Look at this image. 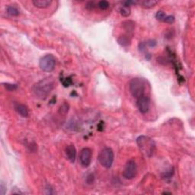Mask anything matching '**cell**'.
Listing matches in <instances>:
<instances>
[{
	"label": "cell",
	"mask_w": 195,
	"mask_h": 195,
	"mask_svg": "<svg viewBox=\"0 0 195 195\" xmlns=\"http://www.w3.org/2000/svg\"><path fill=\"white\" fill-rule=\"evenodd\" d=\"M99 161L101 165L106 169H110L114 162V154L111 148L105 147L101 150L99 155Z\"/></svg>",
	"instance_id": "obj_4"
},
{
	"label": "cell",
	"mask_w": 195,
	"mask_h": 195,
	"mask_svg": "<svg viewBox=\"0 0 195 195\" xmlns=\"http://www.w3.org/2000/svg\"><path fill=\"white\" fill-rule=\"evenodd\" d=\"M32 3L35 7L39 9H45V8L49 7L52 3L51 0H34Z\"/></svg>",
	"instance_id": "obj_11"
},
{
	"label": "cell",
	"mask_w": 195,
	"mask_h": 195,
	"mask_svg": "<svg viewBox=\"0 0 195 195\" xmlns=\"http://www.w3.org/2000/svg\"><path fill=\"white\" fill-rule=\"evenodd\" d=\"M55 82L52 77H47L34 85L32 91L34 95L40 99L47 98L51 91L54 88Z\"/></svg>",
	"instance_id": "obj_1"
},
{
	"label": "cell",
	"mask_w": 195,
	"mask_h": 195,
	"mask_svg": "<svg viewBox=\"0 0 195 195\" xmlns=\"http://www.w3.org/2000/svg\"><path fill=\"white\" fill-rule=\"evenodd\" d=\"M162 194H171L172 193H171V192H163Z\"/></svg>",
	"instance_id": "obj_27"
},
{
	"label": "cell",
	"mask_w": 195,
	"mask_h": 195,
	"mask_svg": "<svg viewBox=\"0 0 195 195\" xmlns=\"http://www.w3.org/2000/svg\"><path fill=\"white\" fill-rule=\"evenodd\" d=\"M119 12L120 14L123 17H128L130 15V12H131L130 8L128 7V6H125V5H123L121 7Z\"/></svg>",
	"instance_id": "obj_15"
},
{
	"label": "cell",
	"mask_w": 195,
	"mask_h": 195,
	"mask_svg": "<svg viewBox=\"0 0 195 195\" xmlns=\"http://www.w3.org/2000/svg\"><path fill=\"white\" fill-rule=\"evenodd\" d=\"M130 91L133 97L136 99L140 97L146 95V82L141 78H134L131 79L129 84Z\"/></svg>",
	"instance_id": "obj_3"
},
{
	"label": "cell",
	"mask_w": 195,
	"mask_h": 195,
	"mask_svg": "<svg viewBox=\"0 0 195 195\" xmlns=\"http://www.w3.org/2000/svg\"><path fill=\"white\" fill-rule=\"evenodd\" d=\"M137 106L142 114H146L150 110V100L147 95H143L137 99Z\"/></svg>",
	"instance_id": "obj_8"
},
{
	"label": "cell",
	"mask_w": 195,
	"mask_h": 195,
	"mask_svg": "<svg viewBox=\"0 0 195 195\" xmlns=\"http://www.w3.org/2000/svg\"><path fill=\"white\" fill-rule=\"evenodd\" d=\"M3 86L6 90L9 91H12L17 89V85L11 84V83H3Z\"/></svg>",
	"instance_id": "obj_19"
},
{
	"label": "cell",
	"mask_w": 195,
	"mask_h": 195,
	"mask_svg": "<svg viewBox=\"0 0 195 195\" xmlns=\"http://www.w3.org/2000/svg\"><path fill=\"white\" fill-rule=\"evenodd\" d=\"M158 1H156V0H145V1L140 2L139 3L142 5V7L145 8V9H151V8L154 7L156 4H158Z\"/></svg>",
	"instance_id": "obj_13"
},
{
	"label": "cell",
	"mask_w": 195,
	"mask_h": 195,
	"mask_svg": "<svg viewBox=\"0 0 195 195\" xmlns=\"http://www.w3.org/2000/svg\"><path fill=\"white\" fill-rule=\"evenodd\" d=\"M15 108L16 111L21 115L23 118H28L29 116V112H28V109L24 104H16L15 105Z\"/></svg>",
	"instance_id": "obj_10"
},
{
	"label": "cell",
	"mask_w": 195,
	"mask_h": 195,
	"mask_svg": "<svg viewBox=\"0 0 195 195\" xmlns=\"http://www.w3.org/2000/svg\"><path fill=\"white\" fill-rule=\"evenodd\" d=\"M92 152L88 147L83 148L79 154V162L83 168H88L91 162Z\"/></svg>",
	"instance_id": "obj_7"
},
{
	"label": "cell",
	"mask_w": 195,
	"mask_h": 195,
	"mask_svg": "<svg viewBox=\"0 0 195 195\" xmlns=\"http://www.w3.org/2000/svg\"><path fill=\"white\" fill-rule=\"evenodd\" d=\"M72 79H71L70 77L66 78L64 81H63V85H64V87H69V85H72Z\"/></svg>",
	"instance_id": "obj_21"
},
{
	"label": "cell",
	"mask_w": 195,
	"mask_h": 195,
	"mask_svg": "<svg viewBox=\"0 0 195 195\" xmlns=\"http://www.w3.org/2000/svg\"><path fill=\"white\" fill-rule=\"evenodd\" d=\"M65 153L68 160L71 162H74L76 158V150L73 145H69L65 149Z\"/></svg>",
	"instance_id": "obj_9"
},
{
	"label": "cell",
	"mask_w": 195,
	"mask_h": 195,
	"mask_svg": "<svg viewBox=\"0 0 195 195\" xmlns=\"http://www.w3.org/2000/svg\"><path fill=\"white\" fill-rule=\"evenodd\" d=\"M137 173V166L134 159H130L125 165L123 176L126 179H133L136 177Z\"/></svg>",
	"instance_id": "obj_6"
},
{
	"label": "cell",
	"mask_w": 195,
	"mask_h": 195,
	"mask_svg": "<svg viewBox=\"0 0 195 195\" xmlns=\"http://www.w3.org/2000/svg\"><path fill=\"white\" fill-rule=\"evenodd\" d=\"M98 6L100 9L102 10H106L109 8L110 5H109V2L105 0H103V1H100V2L98 3Z\"/></svg>",
	"instance_id": "obj_16"
},
{
	"label": "cell",
	"mask_w": 195,
	"mask_h": 195,
	"mask_svg": "<svg viewBox=\"0 0 195 195\" xmlns=\"http://www.w3.org/2000/svg\"><path fill=\"white\" fill-rule=\"evenodd\" d=\"M94 175L92 174H90L89 175L87 176V178H86V181H87V183L88 184H91V183L93 182L94 181Z\"/></svg>",
	"instance_id": "obj_24"
},
{
	"label": "cell",
	"mask_w": 195,
	"mask_h": 195,
	"mask_svg": "<svg viewBox=\"0 0 195 195\" xmlns=\"http://www.w3.org/2000/svg\"><path fill=\"white\" fill-rule=\"evenodd\" d=\"M148 46L149 47H154L156 45V42L155 41H153V40H151V41H149L147 43Z\"/></svg>",
	"instance_id": "obj_26"
},
{
	"label": "cell",
	"mask_w": 195,
	"mask_h": 195,
	"mask_svg": "<svg viewBox=\"0 0 195 195\" xmlns=\"http://www.w3.org/2000/svg\"><path fill=\"white\" fill-rule=\"evenodd\" d=\"M56 66V58L52 54H47L40 60L39 66L41 70L46 72H50L54 70Z\"/></svg>",
	"instance_id": "obj_5"
},
{
	"label": "cell",
	"mask_w": 195,
	"mask_h": 195,
	"mask_svg": "<svg viewBox=\"0 0 195 195\" xmlns=\"http://www.w3.org/2000/svg\"><path fill=\"white\" fill-rule=\"evenodd\" d=\"M118 42L122 47H128L131 43V39L129 35H121L118 38Z\"/></svg>",
	"instance_id": "obj_12"
},
{
	"label": "cell",
	"mask_w": 195,
	"mask_h": 195,
	"mask_svg": "<svg viewBox=\"0 0 195 195\" xmlns=\"http://www.w3.org/2000/svg\"><path fill=\"white\" fill-rule=\"evenodd\" d=\"M6 192V185L4 184L3 181H1L0 184V194L1 195H4Z\"/></svg>",
	"instance_id": "obj_22"
},
{
	"label": "cell",
	"mask_w": 195,
	"mask_h": 195,
	"mask_svg": "<svg viewBox=\"0 0 195 195\" xmlns=\"http://www.w3.org/2000/svg\"><path fill=\"white\" fill-rule=\"evenodd\" d=\"M145 49H146V44H144V43H139V51H141V52H143V51L145 50Z\"/></svg>",
	"instance_id": "obj_25"
},
{
	"label": "cell",
	"mask_w": 195,
	"mask_h": 195,
	"mask_svg": "<svg viewBox=\"0 0 195 195\" xmlns=\"http://www.w3.org/2000/svg\"><path fill=\"white\" fill-rule=\"evenodd\" d=\"M95 7V4L94 2H89L86 4V9L89 10H92Z\"/></svg>",
	"instance_id": "obj_23"
},
{
	"label": "cell",
	"mask_w": 195,
	"mask_h": 195,
	"mask_svg": "<svg viewBox=\"0 0 195 195\" xmlns=\"http://www.w3.org/2000/svg\"><path fill=\"white\" fill-rule=\"evenodd\" d=\"M124 23L125 24H127V25H124V24H123V27H124V28L126 29V31H127L128 32H132L134 31V23L130 21H127Z\"/></svg>",
	"instance_id": "obj_17"
},
{
	"label": "cell",
	"mask_w": 195,
	"mask_h": 195,
	"mask_svg": "<svg viewBox=\"0 0 195 195\" xmlns=\"http://www.w3.org/2000/svg\"><path fill=\"white\" fill-rule=\"evenodd\" d=\"M165 17H166V15L162 11H158L156 14V18L159 21H164Z\"/></svg>",
	"instance_id": "obj_18"
},
{
	"label": "cell",
	"mask_w": 195,
	"mask_h": 195,
	"mask_svg": "<svg viewBox=\"0 0 195 195\" xmlns=\"http://www.w3.org/2000/svg\"><path fill=\"white\" fill-rule=\"evenodd\" d=\"M137 146L142 153L146 157H151L156 150V144L153 139L146 136H139L137 139Z\"/></svg>",
	"instance_id": "obj_2"
},
{
	"label": "cell",
	"mask_w": 195,
	"mask_h": 195,
	"mask_svg": "<svg viewBox=\"0 0 195 195\" xmlns=\"http://www.w3.org/2000/svg\"><path fill=\"white\" fill-rule=\"evenodd\" d=\"M164 22L169 23V24H172L175 22V17L173 15H168L165 17Z\"/></svg>",
	"instance_id": "obj_20"
},
{
	"label": "cell",
	"mask_w": 195,
	"mask_h": 195,
	"mask_svg": "<svg viewBox=\"0 0 195 195\" xmlns=\"http://www.w3.org/2000/svg\"><path fill=\"white\" fill-rule=\"evenodd\" d=\"M6 12H7V13L9 15L14 16V17L18 16L20 14L18 9L16 7H15V6H13V5H9V6H8L7 9H6Z\"/></svg>",
	"instance_id": "obj_14"
}]
</instances>
